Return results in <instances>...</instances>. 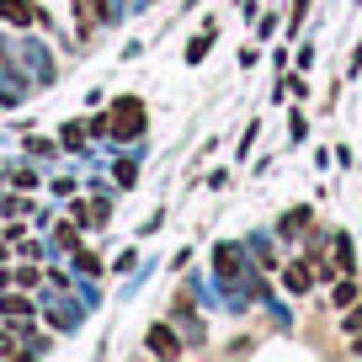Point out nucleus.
I'll use <instances>...</instances> for the list:
<instances>
[{
  "label": "nucleus",
  "instance_id": "obj_1",
  "mask_svg": "<svg viewBox=\"0 0 362 362\" xmlns=\"http://www.w3.org/2000/svg\"><path fill=\"white\" fill-rule=\"evenodd\" d=\"M144 123H149V107L139 102V96H123V102H112V112L102 117V128L112 139H139L144 134Z\"/></svg>",
  "mask_w": 362,
  "mask_h": 362
},
{
  "label": "nucleus",
  "instance_id": "obj_2",
  "mask_svg": "<svg viewBox=\"0 0 362 362\" xmlns=\"http://www.w3.org/2000/svg\"><path fill=\"white\" fill-rule=\"evenodd\" d=\"M0 22H11V27H37V22H43V11H37V6H27V0H0Z\"/></svg>",
  "mask_w": 362,
  "mask_h": 362
},
{
  "label": "nucleus",
  "instance_id": "obj_3",
  "mask_svg": "<svg viewBox=\"0 0 362 362\" xmlns=\"http://www.w3.org/2000/svg\"><path fill=\"white\" fill-rule=\"evenodd\" d=\"M214 272H218V283L235 288L240 283V245H218L214 250Z\"/></svg>",
  "mask_w": 362,
  "mask_h": 362
},
{
  "label": "nucleus",
  "instance_id": "obj_4",
  "mask_svg": "<svg viewBox=\"0 0 362 362\" xmlns=\"http://www.w3.org/2000/svg\"><path fill=\"white\" fill-rule=\"evenodd\" d=\"M144 346L155 351V357H176L181 341H176V330H170V325H149V341H144Z\"/></svg>",
  "mask_w": 362,
  "mask_h": 362
},
{
  "label": "nucleus",
  "instance_id": "obj_5",
  "mask_svg": "<svg viewBox=\"0 0 362 362\" xmlns=\"http://www.w3.org/2000/svg\"><path fill=\"white\" fill-rule=\"evenodd\" d=\"M283 283L293 288V293H309V283H315V267H309V261H288V267H283Z\"/></svg>",
  "mask_w": 362,
  "mask_h": 362
},
{
  "label": "nucleus",
  "instance_id": "obj_6",
  "mask_svg": "<svg viewBox=\"0 0 362 362\" xmlns=\"http://www.w3.org/2000/svg\"><path fill=\"white\" fill-rule=\"evenodd\" d=\"M0 315L16 320V325H27V320H33V304H27V298H11V293H6V298H0Z\"/></svg>",
  "mask_w": 362,
  "mask_h": 362
},
{
  "label": "nucleus",
  "instance_id": "obj_7",
  "mask_svg": "<svg viewBox=\"0 0 362 362\" xmlns=\"http://www.w3.org/2000/svg\"><path fill=\"white\" fill-rule=\"evenodd\" d=\"M330 304H336V309L357 304V283H336V288H330Z\"/></svg>",
  "mask_w": 362,
  "mask_h": 362
},
{
  "label": "nucleus",
  "instance_id": "obj_8",
  "mask_svg": "<svg viewBox=\"0 0 362 362\" xmlns=\"http://www.w3.org/2000/svg\"><path fill=\"white\" fill-rule=\"evenodd\" d=\"M341 330H346V336H357V330H362V298H357V304H346V320H341Z\"/></svg>",
  "mask_w": 362,
  "mask_h": 362
},
{
  "label": "nucleus",
  "instance_id": "obj_9",
  "mask_svg": "<svg viewBox=\"0 0 362 362\" xmlns=\"http://www.w3.org/2000/svg\"><path fill=\"white\" fill-rule=\"evenodd\" d=\"M304 224H309V208H298V214H288V218H283V235H298Z\"/></svg>",
  "mask_w": 362,
  "mask_h": 362
},
{
  "label": "nucleus",
  "instance_id": "obj_10",
  "mask_svg": "<svg viewBox=\"0 0 362 362\" xmlns=\"http://www.w3.org/2000/svg\"><path fill=\"white\" fill-rule=\"evenodd\" d=\"M336 261H341V272H351V240L346 235H336Z\"/></svg>",
  "mask_w": 362,
  "mask_h": 362
},
{
  "label": "nucleus",
  "instance_id": "obj_11",
  "mask_svg": "<svg viewBox=\"0 0 362 362\" xmlns=\"http://www.w3.org/2000/svg\"><path fill=\"white\" fill-rule=\"evenodd\" d=\"M80 6H86V11L96 16V22H107V16H112V6H107V0H80Z\"/></svg>",
  "mask_w": 362,
  "mask_h": 362
},
{
  "label": "nucleus",
  "instance_id": "obj_12",
  "mask_svg": "<svg viewBox=\"0 0 362 362\" xmlns=\"http://www.w3.org/2000/svg\"><path fill=\"white\" fill-rule=\"evenodd\" d=\"M117 181H123V187H134V181H139V170L128 165V160H117Z\"/></svg>",
  "mask_w": 362,
  "mask_h": 362
},
{
  "label": "nucleus",
  "instance_id": "obj_13",
  "mask_svg": "<svg viewBox=\"0 0 362 362\" xmlns=\"http://www.w3.org/2000/svg\"><path fill=\"white\" fill-rule=\"evenodd\" d=\"M351 351H357V357H362V336H357V341H351Z\"/></svg>",
  "mask_w": 362,
  "mask_h": 362
}]
</instances>
